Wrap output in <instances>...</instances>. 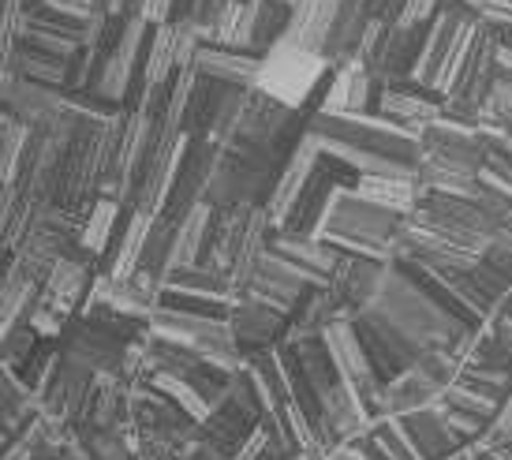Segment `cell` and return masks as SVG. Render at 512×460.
I'll use <instances>...</instances> for the list:
<instances>
[{"instance_id": "f5cc1de1", "label": "cell", "mask_w": 512, "mask_h": 460, "mask_svg": "<svg viewBox=\"0 0 512 460\" xmlns=\"http://www.w3.org/2000/svg\"><path fill=\"white\" fill-rule=\"evenodd\" d=\"M326 460H363V453H359L356 442H348V446L329 449V457H326Z\"/></svg>"}, {"instance_id": "8fae6325", "label": "cell", "mask_w": 512, "mask_h": 460, "mask_svg": "<svg viewBox=\"0 0 512 460\" xmlns=\"http://www.w3.org/2000/svg\"><path fill=\"white\" fill-rule=\"evenodd\" d=\"M60 352H64V356H72V360H79L83 367H90L94 374H120V378H124L131 345L109 337V333L98 330L94 322H86L83 315H75L72 322L64 326Z\"/></svg>"}, {"instance_id": "7402d4cb", "label": "cell", "mask_w": 512, "mask_h": 460, "mask_svg": "<svg viewBox=\"0 0 512 460\" xmlns=\"http://www.w3.org/2000/svg\"><path fill=\"white\" fill-rule=\"evenodd\" d=\"M27 19L45 30H57V34L86 45V49L94 45L101 23H105V19H98L86 4H79V0H42L38 8H30Z\"/></svg>"}, {"instance_id": "d6986e66", "label": "cell", "mask_w": 512, "mask_h": 460, "mask_svg": "<svg viewBox=\"0 0 512 460\" xmlns=\"http://www.w3.org/2000/svg\"><path fill=\"white\" fill-rule=\"evenodd\" d=\"M400 427L412 438L415 453L423 460H456L464 449L449 431V416H445V401L419 408L412 416H400Z\"/></svg>"}, {"instance_id": "74e56055", "label": "cell", "mask_w": 512, "mask_h": 460, "mask_svg": "<svg viewBox=\"0 0 512 460\" xmlns=\"http://www.w3.org/2000/svg\"><path fill=\"white\" fill-rule=\"evenodd\" d=\"M38 348H42V337L30 330L27 322H15L8 330H0V367L19 371Z\"/></svg>"}, {"instance_id": "3957f363", "label": "cell", "mask_w": 512, "mask_h": 460, "mask_svg": "<svg viewBox=\"0 0 512 460\" xmlns=\"http://www.w3.org/2000/svg\"><path fill=\"white\" fill-rule=\"evenodd\" d=\"M329 72L333 68H329L326 53L307 49V45L292 42V38H281L258 64L255 90L273 101H281L292 113H303L314 94L326 87Z\"/></svg>"}, {"instance_id": "2e32d148", "label": "cell", "mask_w": 512, "mask_h": 460, "mask_svg": "<svg viewBox=\"0 0 512 460\" xmlns=\"http://www.w3.org/2000/svg\"><path fill=\"white\" fill-rule=\"evenodd\" d=\"M318 165H322V150H318L311 128H307V135L299 139V146L288 154L285 169H281V176H277V187H273L270 202H266V214H270V221H273V232L285 225V217L292 214V206L299 202V195L307 191L311 176L318 173Z\"/></svg>"}, {"instance_id": "f1b7e54d", "label": "cell", "mask_w": 512, "mask_h": 460, "mask_svg": "<svg viewBox=\"0 0 512 460\" xmlns=\"http://www.w3.org/2000/svg\"><path fill=\"white\" fill-rule=\"evenodd\" d=\"M255 38V0H236L214 19V27L202 30V45H221V49H240L251 53Z\"/></svg>"}, {"instance_id": "9a60e30c", "label": "cell", "mask_w": 512, "mask_h": 460, "mask_svg": "<svg viewBox=\"0 0 512 460\" xmlns=\"http://www.w3.org/2000/svg\"><path fill=\"white\" fill-rule=\"evenodd\" d=\"M385 266H389V262L363 259V255H341L337 270L329 274L326 288H329V296H333V303L341 307L344 315H359L363 307H370V303H374L378 288H382Z\"/></svg>"}, {"instance_id": "f6af8a7d", "label": "cell", "mask_w": 512, "mask_h": 460, "mask_svg": "<svg viewBox=\"0 0 512 460\" xmlns=\"http://www.w3.org/2000/svg\"><path fill=\"white\" fill-rule=\"evenodd\" d=\"M479 135H483L490 154H501V158L512 161V128H505V124H479Z\"/></svg>"}, {"instance_id": "603a6c76", "label": "cell", "mask_w": 512, "mask_h": 460, "mask_svg": "<svg viewBox=\"0 0 512 460\" xmlns=\"http://www.w3.org/2000/svg\"><path fill=\"white\" fill-rule=\"evenodd\" d=\"M258 64H262V57H255V53L221 49V45H202L199 53H195V72H199L202 79L221 83V87H236V90H255Z\"/></svg>"}, {"instance_id": "8d00e7d4", "label": "cell", "mask_w": 512, "mask_h": 460, "mask_svg": "<svg viewBox=\"0 0 512 460\" xmlns=\"http://www.w3.org/2000/svg\"><path fill=\"white\" fill-rule=\"evenodd\" d=\"M165 288H180V292H195V296H210V300H228V303H236L232 281H228L225 274H214V270H206V266L176 270V274H169Z\"/></svg>"}, {"instance_id": "816d5d0a", "label": "cell", "mask_w": 512, "mask_h": 460, "mask_svg": "<svg viewBox=\"0 0 512 460\" xmlns=\"http://www.w3.org/2000/svg\"><path fill=\"white\" fill-rule=\"evenodd\" d=\"M498 72L512 75V38H498Z\"/></svg>"}, {"instance_id": "cb8c5ba5", "label": "cell", "mask_w": 512, "mask_h": 460, "mask_svg": "<svg viewBox=\"0 0 512 460\" xmlns=\"http://www.w3.org/2000/svg\"><path fill=\"white\" fill-rule=\"evenodd\" d=\"M270 251L281 255V259H288L292 266H299L303 274L314 277L322 288H326L329 274H333L337 262H341V251L329 247L326 240H318V236H281V232H273Z\"/></svg>"}, {"instance_id": "ab89813d", "label": "cell", "mask_w": 512, "mask_h": 460, "mask_svg": "<svg viewBox=\"0 0 512 460\" xmlns=\"http://www.w3.org/2000/svg\"><path fill=\"white\" fill-rule=\"evenodd\" d=\"M27 135H30V128H23V124H15L12 116L0 113V184H12L15 180V169H19V154H23V146H27Z\"/></svg>"}, {"instance_id": "277c9868", "label": "cell", "mask_w": 512, "mask_h": 460, "mask_svg": "<svg viewBox=\"0 0 512 460\" xmlns=\"http://www.w3.org/2000/svg\"><path fill=\"white\" fill-rule=\"evenodd\" d=\"M288 158L273 154H240V150H221L217 173L206 191V206L214 210H266L277 176Z\"/></svg>"}, {"instance_id": "d4e9b609", "label": "cell", "mask_w": 512, "mask_h": 460, "mask_svg": "<svg viewBox=\"0 0 512 460\" xmlns=\"http://www.w3.org/2000/svg\"><path fill=\"white\" fill-rule=\"evenodd\" d=\"M150 225H154V217L139 214V210H131L128 206V210H124V221H120V229H116L113 247H109V255H105V270H101V274H109L113 281H128V277L139 270Z\"/></svg>"}, {"instance_id": "4dcf8cb0", "label": "cell", "mask_w": 512, "mask_h": 460, "mask_svg": "<svg viewBox=\"0 0 512 460\" xmlns=\"http://www.w3.org/2000/svg\"><path fill=\"white\" fill-rule=\"evenodd\" d=\"M479 34H483V23L471 15L468 23H464V30L456 34V42L449 45V53L441 57L438 72H434V79H430V94L438 101H445L449 94H453V87L460 83V75H464V68H468L471 60V49H475V42H479Z\"/></svg>"}, {"instance_id": "b9f144b4", "label": "cell", "mask_w": 512, "mask_h": 460, "mask_svg": "<svg viewBox=\"0 0 512 460\" xmlns=\"http://www.w3.org/2000/svg\"><path fill=\"white\" fill-rule=\"evenodd\" d=\"M479 23L498 38H512V0H464Z\"/></svg>"}, {"instance_id": "ba28073f", "label": "cell", "mask_w": 512, "mask_h": 460, "mask_svg": "<svg viewBox=\"0 0 512 460\" xmlns=\"http://www.w3.org/2000/svg\"><path fill=\"white\" fill-rule=\"evenodd\" d=\"M498 79V34H490L483 27L479 42L471 49V60L460 83L453 87V94L441 101V113L460 124H475L479 128V113H483V101L490 98V87Z\"/></svg>"}, {"instance_id": "5b68a950", "label": "cell", "mask_w": 512, "mask_h": 460, "mask_svg": "<svg viewBox=\"0 0 512 460\" xmlns=\"http://www.w3.org/2000/svg\"><path fill=\"white\" fill-rule=\"evenodd\" d=\"M419 42H423V30H408V27H397V23L374 19L370 30L363 34L356 60L370 72L374 87L385 90L393 87V83H400V79H412Z\"/></svg>"}, {"instance_id": "83f0119b", "label": "cell", "mask_w": 512, "mask_h": 460, "mask_svg": "<svg viewBox=\"0 0 512 460\" xmlns=\"http://www.w3.org/2000/svg\"><path fill=\"white\" fill-rule=\"evenodd\" d=\"M124 202L120 199H109V195H101L83 217V232H79V247H83L90 259L105 262L109 255V247L116 240V229H120V221H124Z\"/></svg>"}, {"instance_id": "d6a6232c", "label": "cell", "mask_w": 512, "mask_h": 460, "mask_svg": "<svg viewBox=\"0 0 512 460\" xmlns=\"http://www.w3.org/2000/svg\"><path fill=\"white\" fill-rule=\"evenodd\" d=\"M210 221H214V206H195L191 214L176 225V240H172V270H191V266H199L202 259V247H206V232H210Z\"/></svg>"}, {"instance_id": "c3c4849f", "label": "cell", "mask_w": 512, "mask_h": 460, "mask_svg": "<svg viewBox=\"0 0 512 460\" xmlns=\"http://www.w3.org/2000/svg\"><path fill=\"white\" fill-rule=\"evenodd\" d=\"M490 330H494V337H498L501 348H505V360H509V371H512V318L501 311V315L490 322Z\"/></svg>"}, {"instance_id": "6da1fadb", "label": "cell", "mask_w": 512, "mask_h": 460, "mask_svg": "<svg viewBox=\"0 0 512 460\" xmlns=\"http://www.w3.org/2000/svg\"><path fill=\"white\" fill-rule=\"evenodd\" d=\"M363 311H367V307H363ZM370 311L385 315L400 333H408V337L419 341L423 348H453L456 352L460 341L475 330V326L460 322L456 315H449L441 303L430 300L427 292L415 285L397 262L385 266L382 288H378V296L370 303Z\"/></svg>"}, {"instance_id": "7a4b0ae2", "label": "cell", "mask_w": 512, "mask_h": 460, "mask_svg": "<svg viewBox=\"0 0 512 460\" xmlns=\"http://www.w3.org/2000/svg\"><path fill=\"white\" fill-rule=\"evenodd\" d=\"M400 229L404 217L389 214L374 202L359 199L352 187H337L333 202H329L318 240H326L329 247H337L341 255H363V259L393 262L397 259Z\"/></svg>"}, {"instance_id": "f546056e", "label": "cell", "mask_w": 512, "mask_h": 460, "mask_svg": "<svg viewBox=\"0 0 512 460\" xmlns=\"http://www.w3.org/2000/svg\"><path fill=\"white\" fill-rule=\"evenodd\" d=\"M415 180H419L423 191L456 195V199H475V191H479V173L449 165V161L427 158V154H419V161H415Z\"/></svg>"}, {"instance_id": "e0dca14e", "label": "cell", "mask_w": 512, "mask_h": 460, "mask_svg": "<svg viewBox=\"0 0 512 460\" xmlns=\"http://www.w3.org/2000/svg\"><path fill=\"white\" fill-rule=\"evenodd\" d=\"M60 109H64V94L38 87V83H30L23 75L8 79V87L0 90V113L12 116L15 124H23L30 131L49 128L60 116Z\"/></svg>"}, {"instance_id": "836d02e7", "label": "cell", "mask_w": 512, "mask_h": 460, "mask_svg": "<svg viewBox=\"0 0 512 460\" xmlns=\"http://www.w3.org/2000/svg\"><path fill=\"white\" fill-rule=\"evenodd\" d=\"M72 446L79 460H135L128 431H94V427H72Z\"/></svg>"}, {"instance_id": "52a82bcc", "label": "cell", "mask_w": 512, "mask_h": 460, "mask_svg": "<svg viewBox=\"0 0 512 460\" xmlns=\"http://www.w3.org/2000/svg\"><path fill=\"white\" fill-rule=\"evenodd\" d=\"M221 150L214 139L206 135H195V139H184V154H180V165H176V176H172L169 199H165V210L161 217L180 225L195 206L206 202V191H210V180L217 173V161H221Z\"/></svg>"}, {"instance_id": "f35d334b", "label": "cell", "mask_w": 512, "mask_h": 460, "mask_svg": "<svg viewBox=\"0 0 512 460\" xmlns=\"http://www.w3.org/2000/svg\"><path fill=\"white\" fill-rule=\"evenodd\" d=\"M19 75L30 79V83H38V87L68 94V64H60V60L34 57V53H23V49H19Z\"/></svg>"}, {"instance_id": "681fc988", "label": "cell", "mask_w": 512, "mask_h": 460, "mask_svg": "<svg viewBox=\"0 0 512 460\" xmlns=\"http://www.w3.org/2000/svg\"><path fill=\"white\" fill-rule=\"evenodd\" d=\"M143 15L154 23V27H161V23H169V15H172V0H146V8Z\"/></svg>"}, {"instance_id": "7dc6e473", "label": "cell", "mask_w": 512, "mask_h": 460, "mask_svg": "<svg viewBox=\"0 0 512 460\" xmlns=\"http://www.w3.org/2000/svg\"><path fill=\"white\" fill-rule=\"evenodd\" d=\"M228 4H236V0H199V12H195V27H199V34L206 27H214V19L225 12Z\"/></svg>"}, {"instance_id": "ffe728a7", "label": "cell", "mask_w": 512, "mask_h": 460, "mask_svg": "<svg viewBox=\"0 0 512 460\" xmlns=\"http://www.w3.org/2000/svg\"><path fill=\"white\" fill-rule=\"evenodd\" d=\"M378 19V0H344L341 12H337V23L326 38V60L329 68L337 64H348V60L359 57V45H363V34L370 30V23Z\"/></svg>"}, {"instance_id": "bcb514c9", "label": "cell", "mask_w": 512, "mask_h": 460, "mask_svg": "<svg viewBox=\"0 0 512 460\" xmlns=\"http://www.w3.org/2000/svg\"><path fill=\"white\" fill-rule=\"evenodd\" d=\"M498 438H512V393H509V401L498 408V419H494V427L486 431V438L479 442V446H486V442H498Z\"/></svg>"}, {"instance_id": "7bdbcfd3", "label": "cell", "mask_w": 512, "mask_h": 460, "mask_svg": "<svg viewBox=\"0 0 512 460\" xmlns=\"http://www.w3.org/2000/svg\"><path fill=\"white\" fill-rule=\"evenodd\" d=\"M479 124H505V128H512V75L498 72L494 87H490V98L483 101Z\"/></svg>"}, {"instance_id": "30bf717a", "label": "cell", "mask_w": 512, "mask_h": 460, "mask_svg": "<svg viewBox=\"0 0 512 460\" xmlns=\"http://www.w3.org/2000/svg\"><path fill=\"white\" fill-rule=\"evenodd\" d=\"M228 330H232V341L243 352V360H251L258 352H273V348L285 345L288 315L270 303L255 300V296H243L228 315Z\"/></svg>"}, {"instance_id": "ac0fdd59", "label": "cell", "mask_w": 512, "mask_h": 460, "mask_svg": "<svg viewBox=\"0 0 512 460\" xmlns=\"http://www.w3.org/2000/svg\"><path fill=\"white\" fill-rule=\"evenodd\" d=\"M374 113L389 116L393 124H400V128L408 131H423L434 124L441 116V101L430 94V90L415 87L412 79H400V83H393V87L378 90V98H374Z\"/></svg>"}, {"instance_id": "4316f807", "label": "cell", "mask_w": 512, "mask_h": 460, "mask_svg": "<svg viewBox=\"0 0 512 460\" xmlns=\"http://www.w3.org/2000/svg\"><path fill=\"white\" fill-rule=\"evenodd\" d=\"M344 0H292V19H288V34L292 42L307 45V49H326V38Z\"/></svg>"}, {"instance_id": "60d3db41", "label": "cell", "mask_w": 512, "mask_h": 460, "mask_svg": "<svg viewBox=\"0 0 512 460\" xmlns=\"http://www.w3.org/2000/svg\"><path fill=\"white\" fill-rule=\"evenodd\" d=\"M370 438L385 449V457H389V460H423L419 453H415L412 438H408V434H404V427H400V419H393V416L374 419Z\"/></svg>"}, {"instance_id": "5bb4252c", "label": "cell", "mask_w": 512, "mask_h": 460, "mask_svg": "<svg viewBox=\"0 0 512 460\" xmlns=\"http://www.w3.org/2000/svg\"><path fill=\"white\" fill-rule=\"evenodd\" d=\"M311 288H322V285H318L314 277L303 274L299 266H292L288 259L266 251L262 262H258L255 281H251V288H247V296L270 303V307H277V311H285V315L292 318V311H296L299 300H303Z\"/></svg>"}, {"instance_id": "f907efd6", "label": "cell", "mask_w": 512, "mask_h": 460, "mask_svg": "<svg viewBox=\"0 0 512 460\" xmlns=\"http://www.w3.org/2000/svg\"><path fill=\"white\" fill-rule=\"evenodd\" d=\"M195 12H199V0H172L169 23H195Z\"/></svg>"}, {"instance_id": "484cf974", "label": "cell", "mask_w": 512, "mask_h": 460, "mask_svg": "<svg viewBox=\"0 0 512 460\" xmlns=\"http://www.w3.org/2000/svg\"><path fill=\"white\" fill-rule=\"evenodd\" d=\"M352 191L359 199L374 202V206H382L397 217H412L415 206H419V195H423L415 176H359Z\"/></svg>"}, {"instance_id": "d590c367", "label": "cell", "mask_w": 512, "mask_h": 460, "mask_svg": "<svg viewBox=\"0 0 512 460\" xmlns=\"http://www.w3.org/2000/svg\"><path fill=\"white\" fill-rule=\"evenodd\" d=\"M19 49H23V53H34V57H49V60H60V64H72L75 53L86 49V45L72 42V38H64V34H57V30H45L27 19V27H23V34H19Z\"/></svg>"}, {"instance_id": "e575fe53", "label": "cell", "mask_w": 512, "mask_h": 460, "mask_svg": "<svg viewBox=\"0 0 512 460\" xmlns=\"http://www.w3.org/2000/svg\"><path fill=\"white\" fill-rule=\"evenodd\" d=\"M172 240H176V225H172V221H165V217H154V225H150V232H146V247H143V259H139V274L157 277L161 285L169 281Z\"/></svg>"}, {"instance_id": "1f68e13d", "label": "cell", "mask_w": 512, "mask_h": 460, "mask_svg": "<svg viewBox=\"0 0 512 460\" xmlns=\"http://www.w3.org/2000/svg\"><path fill=\"white\" fill-rule=\"evenodd\" d=\"M288 345H296L299 367H303V374H307V382L314 386L318 397H326V393H333L337 386H344L341 371H337V360H333V352H329L322 333L299 337V341H288Z\"/></svg>"}, {"instance_id": "44dd1931", "label": "cell", "mask_w": 512, "mask_h": 460, "mask_svg": "<svg viewBox=\"0 0 512 460\" xmlns=\"http://www.w3.org/2000/svg\"><path fill=\"white\" fill-rule=\"evenodd\" d=\"M445 397V389L430 378L423 367H412V371L397 374L393 382H385L382 393H378V416H412L419 408H430Z\"/></svg>"}, {"instance_id": "8992f818", "label": "cell", "mask_w": 512, "mask_h": 460, "mask_svg": "<svg viewBox=\"0 0 512 460\" xmlns=\"http://www.w3.org/2000/svg\"><path fill=\"white\" fill-rule=\"evenodd\" d=\"M94 378L98 374L83 367L79 360L72 356H64L57 352V360H53V371L45 378L42 393H38V416L45 423H53L60 431H72L79 427V419L86 412V401H90V393H94Z\"/></svg>"}, {"instance_id": "9c48e42d", "label": "cell", "mask_w": 512, "mask_h": 460, "mask_svg": "<svg viewBox=\"0 0 512 460\" xmlns=\"http://www.w3.org/2000/svg\"><path fill=\"white\" fill-rule=\"evenodd\" d=\"M322 337H326L329 352H333V360H337V371H341L344 386L352 389L359 401L367 404L370 416L378 419V393H382V382H378V374H374V367H370L367 352H363V345H359V333H356V326H352V315L337 318Z\"/></svg>"}, {"instance_id": "ee69618b", "label": "cell", "mask_w": 512, "mask_h": 460, "mask_svg": "<svg viewBox=\"0 0 512 460\" xmlns=\"http://www.w3.org/2000/svg\"><path fill=\"white\" fill-rule=\"evenodd\" d=\"M441 4H445V0H408V4H404V12H400V19H397V27L423 30L430 19L441 12Z\"/></svg>"}, {"instance_id": "4fadbf2b", "label": "cell", "mask_w": 512, "mask_h": 460, "mask_svg": "<svg viewBox=\"0 0 512 460\" xmlns=\"http://www.w3.org/2000/svg\"><path fill=\"white\" fill-rule=\"evenodd\" d=\"M374 98H378V87H374L370 72L359 64V60H348V64H337V68L326 75L322 98H318V105H314L311 116L370 113V109H374Z\"/></svg>"}, {"instance_id": "7c38bea8", "label": "cell", "mask_w": 512, "mask_h": 460, "mask_svg": "<svg viewBox=\"0 0 512 460\" xmlns=\"http://www.w3.org/2000/svg\"><path fill=\"white\" fill-rule=\"evenodd\" d=\"M419 154L449 161V165H460V169H471V173H483V165H486V143H483V135H479V128H475V124L449 120L445 113L419 135Z\"/></svg>"}]
</instances>
